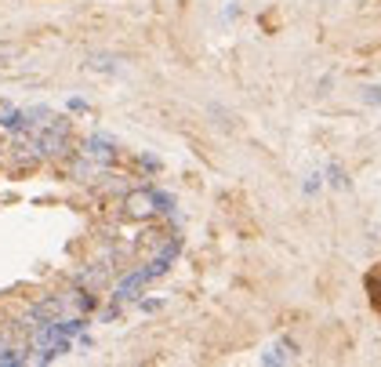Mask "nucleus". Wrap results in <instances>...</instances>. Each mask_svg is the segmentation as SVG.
Here are the masks:
<instances>
[{
  "mask_svg": "<svg viewBox=\"0 0 381 367\" xmlns=\"http://www.w3.org/2000/svg\"><path fill=\"white\" fill-rule=\"evenodd\" d=\"M66 146H69V120L58 117L44 127V135L37 138V149H40V156H62Z\"/></svg>",
  "mask_w": 381,
  "mask_h": 367,
  "instance_id": "f257e3e1",
  "label": "nucleus"
},
{
  "mask_svg": "<svg viewBox=\"0 0 381 367\" xmlns=\"http://www.w3.org/2000/svg\"><path fill=\"white\" fill-rule=\"evenodd\" d=\"M84 156H87V161H99V164H109L117 156V142L109 135H91L84 142Z\"/></svg>",
  "mask_w": 381,
  "mask_h": 367,
  "instance_id": "f03ea898",
  "label": "nucleus"
},
{
  "mask_svg": "<svg viewBox=\"0 0 381 367\" xmlns=\"http://www.w3.org/2000/svg\"><path fill=\"white\" fill-rule=\"evenodd\" d=\"M153 280V273H149V266L146 269H135V273H127L120 284H117V302H124V298H135L142 287H146Z\"/></svg>",
  "mask_w": 381,
  "mask_h": 367,
  "instance_id": "7ed1b4c3",
  "label": "nucleus"
},
{
  "mask_svg": "<svg viewBox=\"0 0 381 367\" xmlns=\"http://www.w3.org/2000/svg\"><path fill=\"white\" fill-rule=\"evenodd\" d=\"M287 360H294V345L291 342L273 345V349H265V353H262V364L265 367H276V364H287Z\"/></svg>",
  "mask_w": 381,
  "mask_h": 367,
  "instance_id": "20e7f679",
  "label": "nucleus"
},
{
  "mask_svg": "<svg viewBox=\"0 0 381 367\" xmlns=\"http://www.w3.org/2000/svg\"><path fill=\"white\" fill-rule=\"evenodd\" d=\"M127 211H131V215H149V211H153V193H149V189H142V193L127 197Z\"/></svg>",
  "mask_w": 381,
  "mask_h": 367,
  "instance_id": "39448f33",
  "label": "nucleus"
},
{
  "mask_svg": "<svg viewBox=\"0 0 381 367\" xmlns=\"http://www.w3.org/2000/svg\"><path fill=\"white\" fill-rule=\"evenodd\" d=\"M26 360H29L26 349H15V345L0 349V367H19V364H26Z\"/></svg>",
  "mask_w": 381,
  "mask_h": 367,
  "instance_id": "423d86ee",
  "label": "nucleus"
},
{
  "mask_svg": "<svg viewBox=\"0 0 381 367\" xmlns=\"http://www.w3.org/2000/svg\"><path fill=\"white\" fill-rule=\"evenodd\" d=\"M149 193H153V211H174V200L167 197V193H160V189H149Z\"/></svg>",
  "mask_w": 381,
  "mask_h": 367,
  "instance_id": "0eeeda50",
  "label": "nucleus"
},
{
  "mask_svg": "<svg viewBox=\"0 0 381 367\" xmlns=\"http://www.w3.org/2000/svg\"><path fill=\"white\" fill-rule=\"evenodd\" d=\"M327 174H330V186H335V189H345V186H348L345 171H341L338 164H330V168H327Z\"/></svg>",
  "mask_w": 381,
  "mask_h": 367,
  "instance_id": "6e6552de",
  "label": "nucleus"
},
{
  "mask_svg": "<svg viewBox=\"0 0 381 367\" xmlns=\"http://www.w3.org/2000/svg\"><path fill=\"white\" fill-rule=\"evenodd\" d=\"M363 102H367V106H381V84L363 88Z\"/></svg>",
  "mask_w": 381,
  "mask_h": 367,
  "instance_id": "1a4fd4ad",
  "label": "nucleus"
},
{
  "mask_svg": "<svg viewBox=\"0 0 381 367\" xmlns=\"http://www.w3.org/2000/svg\"><path fill=\"white\" fill-rule=\"evenodd\" d=\"M73 302H76V309H84V313H87V309H94V295H87V291H76V295H73Z\"/></svg>",
  "mask_w": 381,
  "mask_h": 367,
  "instance_id": "9d476101",
  "label": "nucleus"
},
{
  "mask_svg": "<svg viewBox=\"0 0 381 367\" xmlns=\"http://www.w3.org/2000/svg\"><path fill=\"white\" fill-rule=\"evenodd\" d=\"M15 55H19V47H15V44H4V40H0V62H8V58H15Z\"/></svg>",
  "mask_w": 381,
  "mask_h": 367,
  "instance_id": "9b49d317",
  "label": "nucleus"
},
{
  "mask_svg": "<svg viewBox=\"0 0 381 367\" xmlns=\"http://www.w3.org/2000/svg\"><path fill=\"white\" fill-rule=\"evenodd\" d=\"M320 186H323V174L316 171V174H309V182H305V193H316V189H320Z\"/></svg>",
  "mask_w": 381,
  "mask_h": 367,
  "instance_id": "f8f14e48",
  "label": "nucleus"
},
{
  "mask_svg": "<svg viewBox=\"0 0 381 367\" xmlns=\"http://www.w3.org/2000/svg\"><path fill=\"white\" fill-rule=\"evenodd\" d=\"M160 306H164L160 298H153V302H142V313H156V309H160Z\"/></svg>",
  "mask_w": 381,
  "mask_h": 367,
  "instance_id": "ddd939ff",
  "label": "nucleus"
}]
</instances>
